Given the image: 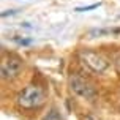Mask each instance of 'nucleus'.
I'll list each match as a JSON object with an SVG mask.
<instances>
[{
  "label": "nucleus",
  "instance_id": "obj_1",
  "mask_svg": "<svg viewBox=\"0 0 120 120\" xmlns=\"http://www.w3.org/2000/svg\"><path fill=\"white\" fill-rule=\"evenodd\" d=\"M44 90L38 85H27L18 96H16V101L21 108L24 109H33V108H38L44 103Z\"/></svg>",
  "mask_w": 120,
  "mask_h": 120
},
{
  "label": "nucleus",
  "instance_id": "obj_2",
  "mask_svg": "<svg viewBox=\"0 0 120 120\" xmlns=\"http://www.w3.org/2000/svg\"><path fill=\"white\" fill-rule=\"evenodd\" d=\"M79 60L87 70H90L92 73H98V74L103 73L109 66V62L101 54H98L95 51H90V49H82L79 52Z\"/></svg>",
  "mask_w": 120,
  "mask_h": 120
},
{
  "label": "nucleus",
  "instance_id": "obj_3",
  "mask_svg": "<svg viewBox=\"0 0 120 120\" xmlns=\"http://www.w3.org/2000/svg\"><path fill=\"white\" fill-rule=\"evenodd\" d=\"M70 87L74 93H78L79 96H82L85 100H92L95 96V87L90 84L89 81L79 74H73L70 78Z\"/></svg>",
  "mask_w": 120,
  "mask_h": 120
},
{
  "label": "nucleus",
  "instance_id": "obj_4",
  "mask_svg": "<svg viewBox=\"0 0 120 120\" xmlns=\"http://www.w3.org/2000/svg\"><path fill=\"white\" fill-rule=\"evenodd\" d=\"M22 60L16 57V55H8L2 60V66H0V73H2V78L3 79H13L16 78L21 70H22Z\"/></svg>",
  "mask_w": 120,
  "mask_h": 120
},
{
  "label": "nucleus",
  "instance_id": "obj_5",
  "mask_svg": "<svg viewBox=\"0 0 120 120\" xmlns=\"http://www.w3.org/2000/svg\"><path fill=\"white\" fill-rule=\"evenodd\" d=\"M101 5V3H92V5H87V6H78L74 11H78V13H82V11H90V10H96L98 6Z\"/></svg>",
  "mask_w": 120,
  "mask_h": 120
},
{
  "label": "nucleus",
  "instance_id": "obj_6",
  "mask_svg": "<svg viewBox=\"0 0 120 120\" xmlns=\"http://www.w3.org/2000/svg\"><path fill=\"white\" fill-rule=\"evenodd\" d=\"M85 120H95V119H93V117H87Z\"/></svg>",
  "mask_w": 120,
  "mask_h": 120
}]
</instances>
